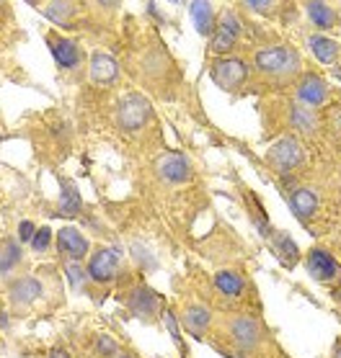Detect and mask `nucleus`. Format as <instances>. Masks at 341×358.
Here are the masks:
<instances>
[{"instance_id": "1", "label": "nucleus", "mask_w": 341, "mask_h": 358, "mask_svg": "<svg viewBox=\"0 0 341 358\" xmlns=\"http://www.w3.org/2000/svg\"><path fill=\"white\" fill-rule=\"evenodd\" d=\"M254 64L258 73L277 75L282 80H287L292 75L300 73V57L289 47H269L254 54Z\"/></svg>"}, {"instance_id": "2", "label": "nucleus", "mask_w": 341, "mask_h": 358, "mask_svg": "<svg viewBox=\"0 0 341 358\" xmlns=\"http://www.w3.org/2000/svg\"><path fill=\"white\" fill-rule=\"evenodd\" d=\"M302 160H305V152H302L298 139H292V137L279 139L277 145L267 152V163L277 170V173L295 170L298 165H302Z\"/></svg>"}, {"instance_id": "3", "label": "nucleus", "mask_w": 341, "mask_h": 358, "mask_svg": "<svg viewBox=\"0 0 341 358\" xmlns=\"http://www.w3.org/2000/svg\"><path fill=\"white\" fill-rule=\"evenodd\" d=\"M248 77V67L243 60H217L212 64V80L223 91H238Z\"/></svg>"}, {"instance_id": "4", "label": "nucleus", "mask_w": 341, "mask_h": 358, "mask_svg": "<svg viewBox=\"0 0 341 358\" xmlns=\"http://www.w3.org/2000/svg\"><path fill=\"white\" fill-rule=\"evenodd\" d=\"M150 116V104L142 95H127L117 108V121L122 129H140Z\"/></svg>"}, {"instance_id": "5", "label": "nucleus", "mask_w": 341, "mask_h": 358, "mask_svg": "<svg viewBox=\"0 0 341 358\" xmlns=\"http://www.w3.org/2000/svg\"><path fill=\"white\" fill-rule=\"evenodd\" d=\"M47 44H50L54 62L60 64L63 70H75L80 64V49H78V44L73 39L60 36V34H47Z\"/></svg>"}, {"instance_id": "6", "label": "nucleus", "mask_w": 341, "mask_h": 358, "mask_svg": "<svg viewBox=\"0 0 341 358\" xmlns=\"http://www.w3.org/2000/svg\"><path fill=\"white\" fill-rule=\"evenodd\" d=\"M228 333H230V340H233L238 348H243V350H251V348L258 346V340H261V330L256 325L254 320H248V317H233L230 322H228Z\"/></svg>"}, {"instance_id": "7", "label": "nucleus", "mask_w": 341, "mask_h": 358, "mask_svg": "<svg viewBox=\"0 0 341 358\" xmlns=\"http://www.w3.org/2000/svg\"><path fill=\"white\" fill-rule=\"evenodd\" d=\"M117 263H119V253L117 250H111V248H101L94 253V258L88 261V276L98 281V284H107L114 278V271H117Z\"/></svg>"}, {"instance_id": "8", "label": "nucleus", "mask_w": 341, "mask_h": 358, "mask_svg": "<svg viewBox=\"0 0 341 358\" xmlns=\"http://www.w3.org/2000/svg\"><path fill=\"white\" fill-rule=\"evenodd\" d=\"M155 168H158V176L163 180H168V183H182L192 176V168H189V160L184 158V155H176V152H168V155H163V158L155 163Z\"/></svg>"}, {"instance_id": "9", "label": "nucleus", "mask_w": 341, "mask_h": 358, "mask_svg": "<svg viewBox=\"0 0 341 358\" xmlns=\"http://www.w3.org/2000/svg\"><path fill=\"white\" fill-rule=\"evenodd\" d=\"M298 101L302 106H323L329 101V85L318 75H305L298 83Z\"/></svg>"}, {"instance_id": "10", "label": "nucleus", "mask_w": 341, "mask_h": 358, "mask_svg": "<svg viewBox=\"0 0 341 358\" xmlns=\"http://www.w3.org/2000/svg\"><path fill=\"white\" fill-rule=\"evenodd\" d=\"M91 80L98 85H114L119 80V64L114 57H109V54H94L91 57Z\"/></svg>"}, {"instance_id": "11", "label": "nucleus", "mask_w": 341, "mask_h": 358, "mask_svg": "<svg viewBox=\"0 0 341 358\" xmlns=\"http://www.w3.org/2000/svg\"><path fill=\"white\" fill-rule=\"evenodd\" d=\"M57 248H60V253H65L67 258H73V261H83L85 253H88V243L83 240V235L73 227H65L60 230L57 235Z\"/></svg>"}, {"instance_id": "12", "label": "nucleus", "mask_w": 341, "mask_h": 358, "mask_svg": "<svg viewBox=\"0 0 341 358\" xmlns=\"http://www.w3.org/2000/svg\"><path fill=\"white\" fill-rule=\"evenodd\" d=\"M289 209H292V214L298 217V219L308 222L316 211H318V199H316V193L308 189H295L289 191Z\"/></svg>"}, {"instance_id": "13", "label": "nucleus", "mask_w": 341, "mask_h": 358, "mask_svg": "<svg viewBox=\"0 0 341 358\" xmlns=\"http://www.w3.org/2000/svg\"><path fill=\"white\" fill-rule=\"evenodd\" d=\"M308 271L316 281H333L339 276V265L333 263V258L323 250H313L308 255Z\"/></svg>"}, {"instance_id": "14", "label": "nucleus", "mask_w": 341, "mask_h": 358, "mask_svg": "<svg viewBox=\"0 0 341 358\" xmlns=\"http://www.w3.org/2000/svg\"><path fill=\"white\" fill-rule=\"evenodd\" d=\"M39 294H42V286H39V281L32 278V276H23V278H19V281L11 284V299L16 305H29V302H34Z\"/></svg>"}, {"instance_id": "15", "label": "nucleus", "mask_w": 341, "mask_h": 358, "mask_svg": "<svg viewBox=\"0 0 341 358\" xmlns=\"http://www.w3.org/2000/svg\"><path fill=\"white\" fill-rule=\"evenodd\" d=\"M308 47L313 49L316 60H318V62H323V64L336 62V57H339V44L333 42V39H329V36L313 34V36L308 39Z\"/></svg>"}, {"instance_id": "16", "label": "nucleus", "mask_w": 341, "mask_h": 358, "mask_svg": "<svg viewBox=\"0 0 341 358\" xmlns=\"http://www.w3.org/2000/svg\"><path fill=\"white\" fill-rule=\"evenodd\" d=\"M289 121H292V127L300 129V132H305V134H313V132L318 129V119H316V114L302 104L289 106Z\"/></svg>"}, {"instance_id": "17", "label": "nucleus", "mask_w": 341, "mask_h": 358, "mask_svg": "<svg viewBox=\"0 0 341 358\" xmlns=\"http://www.w3.org/2000/svg\"><path fill=\"white\" fill-rule=\"evenodd\" d=\"M192 19L197 23V29H199V34H204V36H212L214 29H217L214 26V11L210 3H194Z\"/></svg>"}, {"instance_id": "18", "label": "nucleus", "mask_w": 341, "mask_h": 358, "mask_svg": "<svg viewBox=\"0 0 341 358\" xmlns=\"http://www.w3.org/2000/svg\"><path fill=\"white\" fill-rule=\"evenodd\" d=\"M305 8H308L310 21L316 23L318 29H331V26H336V21H339L336 11L331 5H326V3H308Z\"/></svg>"}, {"instance_id": "19", "label": "nucleus", "mask_w": 341, "mask_h": 358, "mask_svg": "<svg viewBox=\"0 0 341 358\" xmlns=\"http://www.w3.org/2000/svg\"><path fill=\"white\" fill-rule=\"evenodd\" d=\"M129 305L135 309V315L150 317L160 307V299H158V294H153L148 289H140V291L132 294V302H129Z\"/></svg>"}, {"instance_id": "20", "label": "nucleus", "mask_w": 341, "mask_h": 358, "mask_svg": "<svg viewBox=\"0 0 341 358\" xmlns=\"http://www.w3.org/2000/svg\"><path fill=\"white\" fill-rule=\"evenodd\" d=\"M207 322H210V312L204 309V307H186V312H184V325H186V330L192 333V335H199L204 327H207Z\"/></svg>"}, {"instance_id": "21", "label": "nucleus", "mask_w": 341, "mask_h": 358, "mask_svg": "<svg viewBox=\"0 0 341 358\" xmlns=\"http://www.w3.org/2000/svg\"><path fill=\"white\" fill-rule=\"evenodd\" d=\"M214 286L225 296H238L243 291V278L235 274V271H220V274L214 276Z\"/></svg>"}, {"instance_id": "22", "label": "nucleus", "mask_w": 341, "mask_h": 358, "mask_svg": "<svg viewBox=\"0 0 341 358\" xmlns=\"http://www.w3.org/2000/svg\"><path fill=\"white\" fill-rule=\"evenodd\" d=\"M80 209V193L75 186L63 183V201H60V214H78Z\"/></svg>"}, {"instance_id": "23", "label": "nucleus", "mask_w": 341, "mask_h": 358, "mask_svg": "<svg viewBox=\"0 0 341 358\" xmlns=\"http://www.w3.org/2000/svg\"><path fill=\"white\" fill-rule=\"evenodd\" d=\"M277 253L279 258L285 261V265H292L295 261H298V245L289 240V235L287 232H279V237H277Z\"/></svg>"}, {"instance_id": "24", "label": "nucleus", "mask_w": 341, "mask_h": 358, "mask_svg": "<svg viewBox=\"0 0 341 358\" xmlns=\"http://www.w3.org/2000/svg\"><path fill=\"white\" fill-rule=\"evenodd\" d=\"M42 11L44 16H50L54 23H67V19L75 13V5L73 3H50V5H44Z\"/></svg>"}, {"instance_id": "25", "label": "nucleus", "mask_w": 341, "mask_h": 358, "mask_svg": "<svg viewBox=\"0 0 341 358\" xmlns=\"http://www.w3.org/2000/svg\"><path fill=\"white\" fill-rule=\"evenodd\" d=\"M210 47H212V52H214V54L230 52V49L235 47V36H230V34L223 32V29H214L212 42H210Z\"/></svg>"}, {"instance_id": "26", "label": "nucleus", "mask_w": 341, "mask_h": 358, "mask_svg": "<svg viewBox=\"0 0 341 358\" xmlns=\"http://www.w3.org/2000/svg\"><path fill=\"white\" fill-rule=\"evenodd\" d=\"M19 245L16 243H8V240H6V243H3V263H0V268H3V276H6V278H8V274H11V268L16 263H19Z\"/></svg>"}, {"instance_id": "27", "label": "nucleus", "mask_w": 341, "mask_h": 358, "mask_svg": "<svg viewBox=\"0 0 341 358\" xmlns=\"http://www.w3.org/2000/svg\"><path fill=\"white\" fill-rule=\"evenodd\" d=\"M217 29H223V32H228L230 36H241V21L235 19V13L233 11H225L223 13V19H220V23H217Z\"/></svg>"}, {"instance_id": "28", "label": "nucleus", "mask_w": 341, "mask_h": 358, "mask_svg": "<svg viewBox=\"0 0 341 358\" xmlns=\"http://www.w3.org/2000/svg\"><path fill=\"white\" fill-rule=\"evenodd\" d=\"M50 240H52V232L44 227V230H39L36 235H34L32 248H34V250H47V245H50Z\"/></svg>"}, {"instance_id": "29", "label": "nucleus", "mask_w": 341, "mask_h": 358, "mask_svg": "<svg viewBox=\"0 0 341 358\" xmlns=\"http://www.w3.org/2000/svg\"><path fill=\"white\" fill-rule=\"evenodd\" d=\"M96 350L101 353V356H114L117 353V343L111 340V337H98V343H96Z\"/></svg>"}, {"instance_id": "30", "label": "nucleus", "mask_w": 341, "mask_h": 358, "mask_svg": "<svg viewBox=\"0 0 341 358\" xmlns=\"http://www.w3.org/2000/svg\"><path fill=\"white\" fill-rule=\"evenodd\" d=\"M34 235H36V227H34V222L23 219L21 224H19V237H21L23 243H32Z\"/></svg>"}, {"instance_id": "31", "label": "nucleus", "mask_w": 341, "mask_h": 358, "mask_svg": "<svg viewBox=\"0 0 341 358\" xmlns=\"http://www.w3.org/2000/svg\"><path fill=\"white\" fill-rule=\"evenodd\" d=\"M248 11H256V13H272V8H279L277 3H243Z\"/></svg>"}, {"instance_id": "32", "label": "nucleus", "mask_w": 341, "mask_h": 358, "mask_svg": "<svg viewBox=\"0 0 341 358\" xmlns=\"http://www.w3.org/2000/svg\"><path fill=\"white\" fill-rule=\"evenodd\" d=\"M50 358H70V356H67V350H63V348H54Z\"/></svg>"}, {"instance_id": "33", "label": "nucleus", "mask_w": 341, "mask_h": 358, "mask_svg": "<svg viewBox=\"0 0 341 358\" xmlns=\"http://www.w3.org/2000/svg\"><path fill=\"white\" fill-rule=\"evenodd\" d=\"M336 358H341V348H339V350H336Z\"/></svg>"}, {"instance_id": "34", "label": "nucleus", "mask_w": 341, "mask_h": 358, "mask_svg": "<svg viewBox=\"0 0 341 358\" xmlns=\"http://www.w3.org/2000/svg\"><path fill=\"white\" fill-rule=\"evenodd\" d=\"M119 358H129V356H119Z\"/></svg>"}]
</instances>
